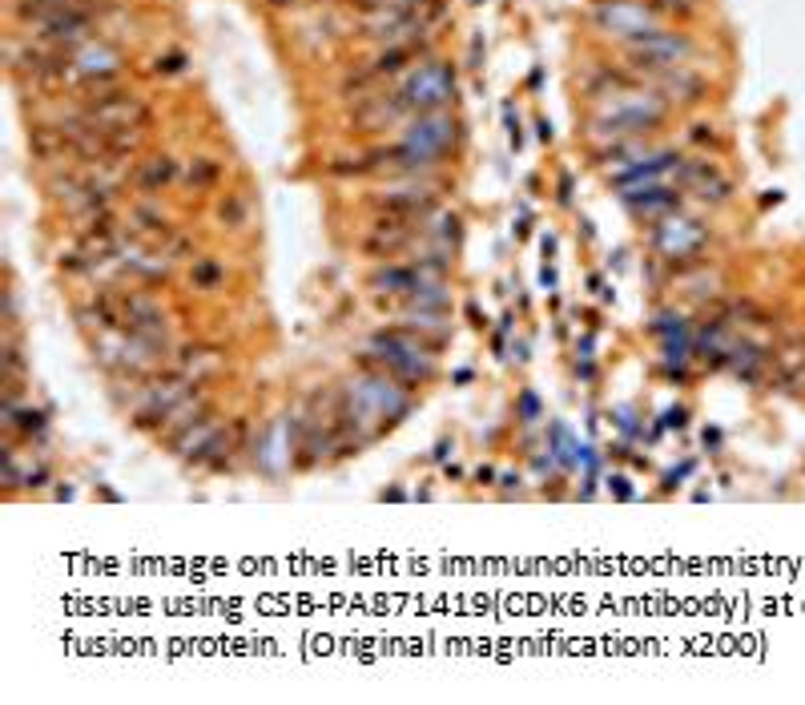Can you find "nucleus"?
I'll list each match as a JSON object with an SVG mask.
<instances>
[{"instance_id":"obj_1","label":"nucleus","mask_w":805,"mask_h":705,"mask_svg":"<svg viewBox=\"0 0 805 705\" xmlns=\"http://www.w3.org/2000/svg\"><path fill=\"white\" fill-rule=\"evenodd\" d=\"M359 363L367 371H387L403 383H419L435 375V359L431 347L411 331V327H383L371 335V351L359 355Z\"/></svg>"},{"instance_id":"obj_2","label":"nucleus","mask_w":805,"mask_h":705,"mask_svg":"<svg viewBox=\"0 0 805 705\" xmlns=\"http://www.w3.org/2000/svg\"><path fill=\"white\" fill-rule=\"evenodd\" d=\"M407 105V113H439L455 97V69L443 61H427L407 73V81L395 89Z\"/></svg>"},{"instance_id":"obj_3","label":"nucleus","mask_w":805,"mask_h":705,"mask_svg":"<svg viewBox=\"0 0 805 705\" xmlns=\"http://www.w3.org/2000/svg\"><path fill=\"white\" fill-rule=\"evenodd\" d=\"M612 97H620V101H612L608 113L596 121V129H604V133H612V137L653 129V125L665 117V105H661L653 93H612Z\"/></svg>"},{"instance_id":"obj_4","label":"nucleus","mask_w":805,"mask_h":705,"mask_svg":"<svg viewBox=\"0 0 805 705\" xmlns=\"http://www.w3.org/2000/svg\"><path fill=\"white\" fill-rule=\"evenodd\" d=\"M85 117L101 129H141L149 121V109L133 97V93H121V89H101L89 105H85Z\"/></svg>"},{"instance_id":"obj_5","label":"nucleus","mask_w":805,"mask_h":705,"mask_svg":"<svg viewBox=\"0 0 805 705\" xmlns=\"http://www.w3.org/2000/svg\"><path fill=\"white\" fill-rule=\"evenodd\" d=\"M689 53H693V45L685 37H677V33H657L653 29V33H644V37L632 41V61L640 69H657V73L677 69Z\"/></svg>"},{"instance_id":"obj_6","label":"nucleus","mask_w":805,"mask_h":705,"mask_svg":"<svg viewBox=\"0 0 805 705\" xmlns=\"http://www.w3.org/2000/svg\"><path fill=\"white\" fill-rule=\"evenodd\" d=\"M596 25L604 33H616V37H644L653 33V9L644 5V0H604L596 9Z\"/></svg>"},{"instance_id":"obj_7","label":"nucleus","mask_w":805,"mask_h":705,"mask_svg":"<svg viewBox=\"0 0 805 705\" xmlns=\"http://www.w3.org/2000/svg\"><path fill=\"white\" fill-rule=\"evenodd\" d=\"M415 234H419V222H407V218H395V214H379V222L363 238V250L371 258H395L399 250L411 246Z\"/></svg>"},{"instance_id":"obj_8","label":"nucleus","mask_w":805,"mask_h":705,"mask_svg":"<svg viewBox=\"0 0 805 705\" xmlns=\"http://www.w3.org/2000/svg\"><path fill=\"white\" fill-rule=\"evenodd\" d=\"M435 210V194L431 190H391L387 198H379V214H395L407 222H427Z\"/></svg>"},{"instance_id":"obj_9","label":"nucleus","mask_w":805,"mask_h":705,"mask_svg":"<svg viewBox=\"0 0 805 705\" xmlns=\"http://www.w3.org/2000/svg\"><path fill=\"white\" fill-rule=\"evenodd\" d=\"M701 242H705V230H701L697 222H677V218H673V222H665V226L657 230V246H661L665 254H673V258H677V254L689 258Z\"/></svg>"},{"instance_id":"obj_10","label":"nucleus","mask_w":805,"mask_h":705,"mask_svg":"<svg viewBox=\"0 0 805 705\" xmlns=\"http://www.w3.org/2000/svg\"><path fill=\"white\" fill-rule=\"evenodd\" d=\"M624 206L636 214V218H657V214H669L681 206V194L665 190V186H649V190H632L624 194Z\"/></svg>"},{"instance_id":"obj_11","label":"nucleus","mask_w":805,"mask_h":705,"mask_svg":"<svg viewBox=\"0 0 805 705\" xmlns=\"http://www.w3.org/2000/svg\"><path fill=\"white\" fill-rule=\"evenodd\" d=\"M222 355L214 351V347H186L182 355H178V371L190 379V383H206L210 375H218L222 371Z\"/></svg>"},{"instance_id":"obj_12","label":"nucleus","mask_w":805,"mask_h":705,"mask_svg":"<svg viewBox=\"0 0 805 705\" xmlns=\"http://www.w3.org/2000/svg\"><path fill=\"white\" fill-rule=\"evenodd\" d=\"M419 282H423L419 266H383V270L371 274V287L383 291V295H411Z\"/></svg>"},{"instance_id":"obj_13","label":"nucleus","mask_w":805,"mask_h":705,"mask_svg":"<svg viewBox=\"0 0 805 705\" xmlns=\"http://www.w3.org/2000/svg\"><path fill=\"white\" fill-rule=\"evenodd\" d=\"M73 65H77V73L89 77V81H109V77H117L121 57H117L113 49H93V45H85V49L73 57Z\"/></svg>"},{"instance_id":"obj_14","label":"nucleus","mask_w":805,"mask_h":705,"mask_svg":"<svg viewBox=\"0 0 805 705\" xmlns=\"http://www.w3.org/2000/svg\"><path fill=\"white\" fill-rule=\"evenodd\" d=\"M174 178H178L174 158H149V162H141V170H137V186H141L145 194H153V190H166Z\"/></svg>"},{"instance_id":"obj_15","label":"nucleus","mask_w":805,"mask_h":705,"mask_svg":"<svg viewBox=\"0 0 805 705\" xmlns=\"http://www.w3.org/2000/svg\"><path fill=\"white\" fill-rule=\"evenodd\" d=\"M45 411H37V407H29V411H17V407H5V428L9 432H17V436H25V440H33V436H41L45 432Z\"/></svg>"},{"instance_id":"obj_16","label":"nucleus","mask_w":805,"mask_h":705,"mask_svg":"<svg viewBox=\"0 0 805 705\" xmlns=\"http://www.w3.org/2000/svg\"><path fill=\"white\" fill-rule=\"evenodd\" d=\"M222 278H226V270L218 258H194V291H214Z\"/></svg>"},{"instance_id":"obj_17","label":"nucleus","mask_w":805,"mask_h":705,"mask_svg":"<svg viewBox=\"0 0 805 705\" xmlns=\"http://www.w3.org/2000/svg\"><path fill=\"white\" fill-rule=\"evenodd\" d=\"M186 182H190V190H210V186L218 182V166H214L210 158H194Z\"/></svg>"},{"instance_id":"obj_18","label":"nucleus","mask_w":805,"mask_h":705,"mask_svg":"<svg viewBox=\"0 0 805 705\" xmlns=\"http://www.w3.org/2000/svg\"><path fill=\"white\" fill-rule=\"evenodd\" d=\"M222 222L230 226V230H238V226H246V198L242 194H226V202H222Z\"/></svg>"},{"instance_id":"obj_19","label":"nucleus","mask_w":805,"mask_h":705,"mask_svg":"<svg viewBox=\"0 0 805 705\" xmlns=\"http://www.w3.org/2000/svg\"><path fill=\"white\" fill-rule=\"evenodd\" d=\"M25 375V351L17 343V335H9L5 343V379H21Z\"/></svg>"},{"instance_id":"obj_20","label":"nucleus","mask_w":805,"mask_h":705,"mask_svg":"<svg viewBox=\"0 0 805 705\" xmlns=\"http://www.w3.org/2000/svg\"><path fill=\"white\" fill-rule=\"evenodd\" d=\"M431 234L439 238V246H443V250H447V246H455V242H459V218H455V214H443V218L435 222V230H431Z\"/></svg>"},{"instance_id":"obj_21","label":"nucleus","mask_w":805,"mask_h":705,"mask_svg":"<svg viewBox=\"0 0 805 705\" xmlns=\"http://www.w3.org/2000/svg\"><path fill=\"white\" fill-rule=\"evenodd\" d=\"M520 415H524V423H532V419L540 415V399H536L532 391H524V395H520Z\"/></svg>"},{"instance_id":"obj_22","label":"nucleus","mask_w":805,"mask_h":705,"mask_svg":"<svg viewBox=\"0 0 805 705\" xmlns=\"http://www.w3.org/2000/svg\"><path fill=\"white\" fill-rule=\"evenodd\" d=\"M45 480H49V472H45V468H29V476H25V484H29V488H41Z\"/></svg>"},{"instance_id":"obj_23","label":"nucleus","mask_w":805,"mask_h":705,"mask_svg":"<svg viewBox=\"0 0 805 705\" xmlns=\"http://www.w3.org/2000/svg\"><path fill=\"white\" fill-rule=\"evenodd\" d=\"M612 484H616V496H624V500L632 496V492H628V480H624V476H612Z\"/></svg>"}]
</instances>
